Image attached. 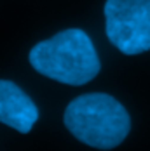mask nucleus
Returning <instances> with one entry per match:
<instances>
[{
	"instance_id": "nucleus-1",
	"label": "nucleus",
	"mask_w": 150,
	"mask_h": 151,
	"mask_svg": "<svg viewBox=\"0 0 150 151\" xmlns=\"http://www.w3.org/2000/svg\"><path fill=\"white\" fill-rule=\"evenodd\" d=\"M35 71L66 85H84L100 73L101 63L87 33L68 28L39 42L30 50Z\"/></svg>"
},
{
	"instance_id": "nucleus-2",
	"label": "nucleus",
	"mask_w": 150,
	"mask_h": 151,
	"mask_svg": "<svg viewBox=\"0 0 150 151\" xmlns=\"http://www.w3.org/2000/svg\"><path fill=\"white\" fill-rule=\"evenodd\" d=\"M63 122L75 139L96 150L117 148L131 130V118L126 108L103 92L75 97L66 106Z\"/></svg>"
},
{
	"instance_id": "nucleus-3",
	"label": "nucleus",
	"mask_w": 150,
	"mask_h": 151,
	"mask_svg": "<svg viewBox=\"0 0 150 151\" xmlns=\"http://www.w3.org/2000/svg\"><path fill=\"white\" fill-rule=\"evenodd\" d=\"M106 37L122 54L150 50V0H106Z\"/></svg>"
},
{
	"instance_id": "nucleus-4",
	"label": "nucleus",
	"mask_w": 150,
	"mask_h": 151,
	"mask_svg": "<svg viewBox=\"0 0 150 151\" xmlns=\"http://www.w3.org/2000/svg\"><path fill=\"white\" fill-rule=\"evenodd\" d=\"M39 120V108L31 97L11 80H0V122L21 134H28Z\"/></svg>"
}]
</instances>
